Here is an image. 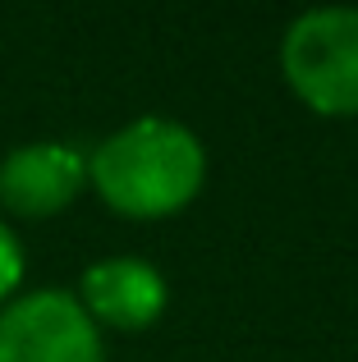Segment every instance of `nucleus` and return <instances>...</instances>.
I'll return each instance as SVG.
<instances>
[{
    "mask_svg": "<svg viewBox=\"0 0 358 362\" xmlns=\"http://www.w3.org/2000/svg\"><path fill=\"white\" fill-rule=\"evenodd\" d=\"M92 184L125 216H171L188 206L202 188L207 151L193 129L161 115H147L110 133L92 151Z\"/></svg>",
    "mask_w": 358,
    "mask_h": 362,
    "instance_id": "f257e3e1",
    "label": "nucleus"
},
{
    "mask_svg": "<svg viewBox=\"0 0 358 362\" xmlns=\"http://www.w3.org/2000/svg\"><path fill=\"white\" fill-rule=\"evenodd\" d=\"M289 88L317 115H358V9H308L280 42Z\"/></svg>",
    "mask_w": 358,
    "mask_h": 362,
    "instance_id": "f03ea898",
    "label": "nucleus"
},
{
    "mask_svg": "<svg viewBox=\"0 0 358 362\" xmlns=\"http://www.w3.org/2000/svg\"><path fill=\"white\" fill-rule=\"evenodd\" d=\"M0 362H101L97 321L64 289H37L0 312Z\"/></svg>",
    "mask_w": 358,
    "mask_h": 362,
    "instance_id": "7ed1b4c3",
    "label": "nucleus"
},
{
    "mask_svg": "<svg viewBox=\"0 0 358 362\" xmlns=\"http://www.w3.org/2000/svg\"><path fill=\"white\" fill-rule=\"evenodd\" d=\"M88 160L69 142H23L0 160V202L18 216H51L74 202Z\"/></svg>",
    "mask_w": 358,
    "mask_h": 362,
    "instance_id": "20e7f679",
    "label": "nucleus"
},
{
    "mask_svg": "<svg viewBox=\"0 0 358 362\" xmlns=\"http://www.w3.org/2000/svg\"><path fill=\"white\" fill-rule=\"evenodd\" d=\"M83 312L92 321H106L115 330H143L166 308V280L156 266L134 257H110L83 271Z\"/></svg>",
    "mask_w": 358,
    "mask_h": 362,
    "instance_id": "39448f33",
    "label": "nucleus"
},
{
    "mask_svg": "<svg viewBox=\"0 0 358 362\" xmlns=\"http://www.w3.org/2000/svg\"><path fill=\"white\" fill-rule=\"evenodd\" d=\"M18 280H23V247L9 225H0V303L18 289Z\"/></svg>",
    "mask_w": 358,
    "mask_h": 362,
    "instance_id": "423d86ee",
    "label": "nucleus"
}]
</instances>
